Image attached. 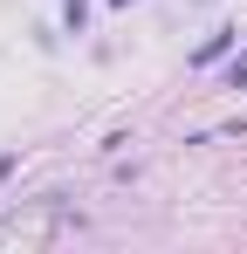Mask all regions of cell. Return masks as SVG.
<instances>
[{
	"instance_id": "3957f363",
	"label": "cell",
	"mask_w": 247,
	"mask_h": 254,
	"mask_svg": "<svg viewBox=\"0 0 247 254\" xmlns=\"http://www.w3.org/2000/svg\"><path fill=\"white\" fill-rule=\"evenodd\" d=\"M130 144H137V130H103V144H96V151H103V158H124V151H130Z\"/></svg>"
},
{
	"instance_id": "8992f818",
	"label": "cell",
	"mask_w": 247,
	"mask_h": 254,
	"mask_svg": "<svg viewBox=\"0 0 247 254\" xmlns=\"http://www.w3.org/2000/svg\"><path fill=\"white\" fill-rule=\"evenodd\" d=\"M103 7H117V14H130V7H144V0H103Z\"/></svg>"
},
{
	"instance_id": "6da1fadb",
	"label": "cell",
	"mask_w": 247,
	"mask_h": 254,
	"mask_svg": "<svg viewBox=\"0 0 247 254\" xmlns=\"http://www.w3.org/2000/svg\"><path fill=\"white\" fill-rule=\"evenodd\" d=\"M227 55H241V28H234V21H220L199 48H185V69H192V76H206V69H220Z\"/></svg>"
},
{
	"instance_id": "7a4b0ae2",
	"label": "cell",
	"mask_w": 247,
	"mask_h": 254,
	"mask_svg": "<svg viewBox=\"0 0 247 254\" xmlns=\"http://www.w3.org/2000/svg\"><path fill=\"white\" fill-rule=\"evenodd\" d=\"M89 14H96V0H62V35H89Z\"/></svg>"
},
{
	"instance_id": "277c9868",
	"label": "cell",
	"mask_w": 247,
	"mask_h": 254,
	"mask_svg": "<svg viewBox=\"0 0 247 254\" xmlns=\"http://www.w3.org/2000/svg\"><path fill=\"white\" fill-rule=\"evenodd\" d=\"M220 83H227V89H247V48H241V55H227V62H220Z\"/></svg>"
},
{
	"instance_id": "52a82bcc",
	"label": "cell",
	"mask_w": 247,
	"mask_h": 254,
	"mask_svg": "<svg viewBox=\"0 0 247 254\" xmlns=\"http://www.w3.org/2000/svg\"><path fill=\"white\" fill-rule=\"evenodd\" d=\"M241 48H247V42H241Z\"/></svg>"
},
{
	"instance_id": "5b68a950",
	"label": "cell",
	"mask_w": 247,
	"mask_h": 254,
	"mask_svg": "<svg viewBox=\"0 0 247 254\" xmlns=\"http://www.w3.org/2000/svg\"><path fill=\"white\" fill-rule=\"evenodd\" d=\"M21 172V151H0V192H7V179Z\"/></svg>"
}]
</instances>
